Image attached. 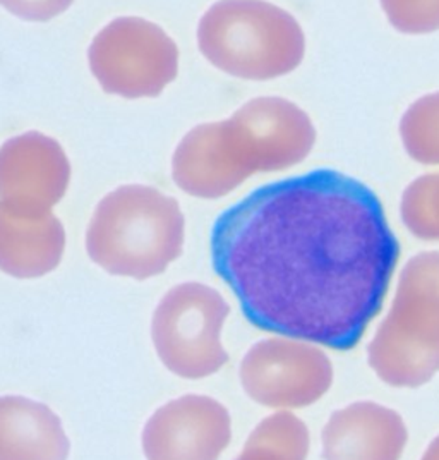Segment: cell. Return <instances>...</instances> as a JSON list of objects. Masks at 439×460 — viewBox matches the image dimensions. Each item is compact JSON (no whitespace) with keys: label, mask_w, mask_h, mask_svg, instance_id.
<instances>
[{"label":"cell","mask_w":439,"mask_h":460,"mask_svg":"<svg viewBox=\"0 0 439 460\" xmlns=\"http://www.w3.org/2000/svg\"><path fill=\"white\" fill-rule=\"evenodd\" d=\"M399 256L380 198L329 169L250 192L211 230L213 269L249 323L335 350L359 344Z\"/></svg>","instance_id":"1"},{"label":"cell","mask_w":439,"mask_h":460,"mask_svg":"<svg viewBox=\"0 0 439 460\" xmlns=\"http://www.w3.org/2000/svg\"><path fill=\"white\" fill-rule=\"evenodd\" d=\"M314 143L312 124L284 98H254L229 120L192 128L172 158L173 182L189 196L218 199L252 173L299 164Z\"/></svg>","instance_id":"2"},{"label":"cell","mask_w":439,"mask_h":460,"mask_svg":"<svg viewBox=\"0 0 439 460\" xmlns=\"http://www.w3.org/2000/svg\"><path fill=\"white\" fill-rule=\"evenodd\" d=\"M186 218L175 198L143 184L109 192L86 230V252L114 277L148 280L180 258Z\"/></svg>","instance_id":"3"},{"label":"cell","mask_w":439,"mask_h":460,"mask_svg":"<svg viewBox=\"0 0 439 460\" xmlns=\"http://www.w3.org/2000/svg\"><path fill=\"white\" fill-rule=\"evenodd\" d=\"M384 384L417 388L439 373V252L414 256L401 270L393 305L367 347Z\"/></svg>","instance_id":"4"},{"label":"cell","mask_w":439,"mask_h":460,"mask_svg":"<svg viewBox=\"0 0 439 460\" xmlns=\"http://www.w3.org/2000/svg\"><path fill=\"white\" fill-rule=\"evenodd\" d=\"M198 45L216 69L252 81L284 76L304 58L299 22L265 0L213 4L199 21Z\"/></svg>","instance_id":"5"},{"label":"cell","mask_w":439,"mask_h":460,"mask_svg":"<svg viewBox=\"0 0 439 460\" xmlns=\"http://www.w3.org/2000/svg\"><path fill=\"white\" fill-rule=\"evenodd\" d=\"M225 297L206 284L184 282L165 292L152 316V342L162 365L184 380H203L229 363L222 332Z\"/></svg>","instance_id":"6"},{"label":"cell","mask_w":439,"mask_h":460,"mask_svg":"<svg viewBox=\"0 0 439 460\" xmlns=\"http://www.w3.org/2000/svg\"><path fill=\"white\" fill-rule=\"evenodd\" d=\"M88 60L103 92L122 98H154L179 75V49L158 24L126 16L98 31Z\"/></svg>","instance_id":"7"},{"label":"cell","mask_w":439,"mask_h":460,"mask_svg":"<svg viewBox=\"0 0 439 460\" xmlns=\"http://www.w3.org/2000/svg\"><path fill=\"white\" fill-rule=\"evenodd\" d=\"M239 380L250 401L275 411L304 409L333 384V366L316 344L290 337L265 339L241 361Z\"/></svg>","instance_id":"8"},{"label":"cell","mask_w":439,"mask_h":460,"mask_svg":"<svg viewBox=\"0 0 439 460\" xmlns=\"http://www.w3.org/2000/svg\"><path fill=\"white\" fill-rule=\"evenodd\" d=\"M230 441L229 409L199 394L160 405L141 433L146 460H220Z\"/></svg>","instance_id":"9"},{"label":"cell","mask_w":439,"mask_h":460,"mask_svg":"<svg viewBox=\"0 0 439 460\" xmlns=\"http://www.w3.org/2000/svg\"><path fill=\"white\" fill-rule=\"evenodd\" d=\"M71 182V162L60 143L37 131L0 146V203L26 217H43L62 201Z\"/></svg>","instance_id":"10"},{"label":"cell","mask_w":439,"mask_h":460,"mask_svg":"<svg viewBox=\"0 0 439 460\" xmlns=\"http://www.w3.org/2000/svg\"><path fill=\"white\" fill-rule=\"evenodd\" d=\"M408 440L400 414L382 403L354 402L338 409L323 428L325 460H400Z\"/></svg>","instance_id":"11"},{"label":"cell","mask_w":439,"mask_h":460,"mask_svg":"<svg viewBox=\"0 0 439 460\" xmlns=\"http://www.w3.org/2000/svg\"><path fill=\"white\" fill-rule=\"evenodd\" d=\"M66 229L54 213L26 217L0 203V271L35 280L58 269L66 252Z\"/></svg>","instance_id":"12"},{"label":"cell","mask_w":439,"mask_h":460,"mask_svg":"<svg viewBox=\"0 0 439 460\" xmlns=\"http://www.w3.org/2000/svg\"><path fill=\"white\" fill-rule=\"evenodd\" d=\"M71 440L47 403L0 395V460H67Z\"/></svg>","instance_id":"13"},{"label":"cell","mask_w":439,"mask_h":460,"mask_svg":"<svg viewBox=\"0 0 439 460\" xmlns=\"http://www.w3.org/2000/svg\"><path fill=\"white\" fill-rule=\"evenodd\" d=\"M309 448L306 422L288 411H277L250 431L233 460H306Z\"/></svg>","instance_id":"14"},{"label":"cell","mask_w":439,"mask_h":460,"mask_svg":"<svg viewBox=\"0 0 439 460\" xmlns=\"http://www.w3.org/2000/svg\"><path fill=\"white\" fill-rule=\"evenodd\" d=\"M401 215L414 235L439 241V173L420 177L407 190Z\"/></svg>","instance_id":"15"},{"label":"cell","mask_w":439,"mask_h":460,"mask_svg":"<svg viewBox=\"0 0 439 460\" xmlns=\"http://www.w3.org/2000/svg\"><path fill=\"white\" fill-rule=\"evenodd\" d=\"M75 0H0L13 16L31 22H47L66 13Z\"/></svg>","instance_id":"16"},{"label":"cell","mask_w":439,"mask_h":460,"mask_svg":"<svg viewBox=\"0 0 439 460\" xmlns=\"http://www.w3.org/2000/svg\"><path fill=\"white\" fill-rule=\"evenodd\" d=\"M420 460H439V437L431 441V445L427 447V450L424 452Z\"/></svg>","instance_id":"17"}]
</instances>
